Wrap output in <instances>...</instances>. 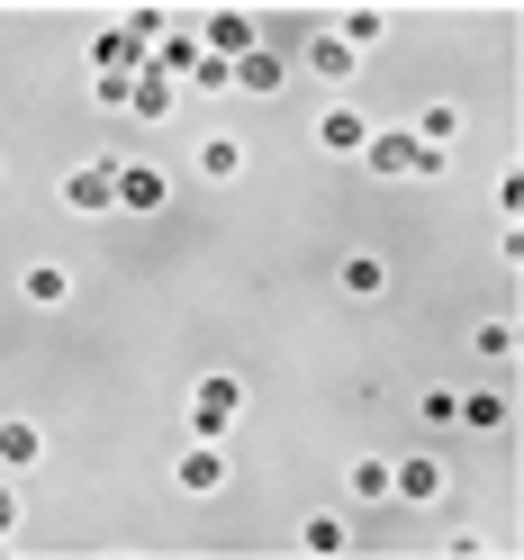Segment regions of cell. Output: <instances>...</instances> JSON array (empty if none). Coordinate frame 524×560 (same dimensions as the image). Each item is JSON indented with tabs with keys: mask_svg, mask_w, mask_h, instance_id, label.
<instances>
[{
	"mask_svg": "<svg viewBox=\"0 0 524 560\" xmlns=\"http://www.w3.org/2000/svg\"><path fill=\"white\" fill-rule=\"evenodd\" d=\"M235 416H244V380H226V371H218V380H199V389H190V434L218 443Z\"/></svg>",
	"mask_w": 524,
	"mask_h": 560,
	"instance_id": "6da1fadb",
	"label": "cell"
},
{
	"mask_svg": "<svg viewBox=\"0 0 524 560\" xmlns=\"http://www.w3.org/2000/svg\"><path fill=\"white\" fill-rule=\"evenodd\" d=\"M63 208H73V218H109V208H118V163L63 172Z\"/></svg>",
	"mask_w": 524,
	"mask_h": 560,
	"instance_id": "7a4b0ae2",
	"label": "cell"
},
{
	"mask_svg": "<svg viewBox=\"0 0 524 560\" xmlns=\"http://www.w3.org/2000/svg\"><path fill=\"white\" fill-rule=\"evenodd\" d=\"M172 488H182V498H218V488H226V452L208 434H190V452L172 462Z\"/></svg>",
	"mask_w": 524,
	"mask_h": 560,
	"instance_id": "3957f363",
	"label": "cell"
},
{
	"mask_svg": "<svg viewBox=\"0 0 524 560\" xmlns=\"http://www.w3.org/2000/svg\"><path fill=\"white\" fill-rule=\"evenodd\" d=\"M443 462H426V452H407V462H389V498L398 506H443Z\"/></svg>",
	"mask_w": 524,
	"mask_h": 560,
	"instance_id": "277c9868",
	"label": "cell"
},
{
	"mask_svg": "<svg viewBox=\"0 0 524 560\" xmlns=\"http://www.w3.org/2000/svg\"><path fill=\"white\" fill-rule=\"evenodd\" d=\"M254 46H263V37H254V10H218V19L199 27V55H218V63H244Z\"/></svg>",
	"mask_w": 524,
	"mask_h": 560,
	"instance_id": "5b68a950",
	"label": "cell"
},
{
	"mask_svg": "<svg viewBox=\"0 0 524 560\" xmlns=\"http://www.w3.org/2000/svg\"><path fill=\"white\" fill-rule=\"evenodd\" d=\"M362 163L380 172V182H407V172H416V136H407V127H371Z\"/></svg>",
	"mask_w": 524,
	"mask_h": 560,
	"instance_id": "8992f818",
	"label": "cell"
},
{
	"mask_svg": "<svg viewBox=\"0 0 524 560\" xmlns=\"http://www.w3.org/2000/svg\"><path fill=\"white\" fill-rule=\"evenodd\" d=\"M317 145H326L335 163H362V145H371V118H362V109H326V118H317Z\"/></svg>",
	"mask_w": 524,
	"mask_h": 560,
	"instance_id": "52a82bcc",
	"label": "cell"
},
{
	"mask_svg": "<svg viewBox=\"0 0 524 560\" xmlns=\"http://www.w3.org/2000/svg\"><path fill=\"white\" fill-rule=\"evenodd\" d=\"M172 199V182L154 163H118V208H136V218H154V208Z\"/></svg>",
	"mask_w": 524,
	"mask_h": 560,
	"instance_id": "ba28073f",
	"label": "cell"
},
{
	"mask_svg": "<svg viewBox=\"0 0 524 560\" xmlns=\"http://www.w3.org/2000/svg\"><path fill=\"white\" fill-rule=\"evenodd\" d=\"M91 63H100V82H136V73H145V46H136L127 27H109V37L91 46Z\"/></svg>",
	"mask_w": 524,
	"mask_h": 560,
	"instance_id": "9c48e42d",
	"label": "cell"
},
{
	"mask_svg": "<svg viewBox=\"0 0 524 560\" xmlns=\"http://www.w3.org/2000/svg\"><path fill=\"white\" fill-rule=\"evenodd\" d=\"M172 100H182V82H172V73H154V63H145V73H136V91H127V118H172Z\"/></svg>",
	"mask_w": 524,
	"mask_h": 560,
	"instance_id": "30bf717a",
	"label": "cell"
},
{
	"mask_svg": "<svg viewBox=\"0 0 524 560\" xmlns=\"http://www.w3.org/2000/svg\"><path fill=\"white\" fill-rule=\"evenodd\" d=\"M37 462H46V425L10 416V425H0V470H37Z\"/></svg>",
	"mask_w": 524,
	"mask_h": 560,
	"instance_id": "8fae6325",
	"label": "cell"
},
{
	"mask_svg": "<svg viewBox=\"0 0 524 560\" xmlns=\"http://www.w3.org/2000/svg\"><path fill=\"white\" fill-rule=\"evenodd\" d=\"M307 73H317V82H335V91H343V82H353V73H362V55H353V46H343V37H335V27H326V37H317V46H307Z\"/></svg>",
	"mask_w": 524,
	"mask_h": 560,
	"instance_id": "7c38bea8",
	"label": "cell"
},
{
	"mask_svg": "<svg viewBox=\"0 0 524 560\" xmlns=\"http://www.w3.org/2000/svg\"><path fill=\"white\" fill-rule=\"evenodd\" d=\"M281 82H290V63L271 55V46H254V55L235 63V91H254V100H271V91H281Z\"/></svg>",
	"mask_w": 524,
	"mask_h": 560,
	"instance_id": "4fadbf2b",
	"label": "cell"
},
{
	"mask_svg": "<svg viewBox=\"0 0 524 560\" xmlns=\"http://www.w3.org/2000/svg\"><path fill=\"white\" fill-rule=\"evenodd\" d=\"M299 551H307V560H343V551H353L343 515H307V524H299Z\"/></svg>",
	"mask_w": 524,
	"mask_h": 560,
	"instance_id": "5bb4252c",
	"label": "cell"
},
{
	"mask_svg": "<svg viewBox=\"0 0 524 560\" xmlns=\"http://www.w3.org/2000/svg\"><path fill=\"white\" fill-rule=\"evenodd\" d=\"M19 290L37 299V307H63V299H73V271H63V262H27V271H19Z\"/></svg>",
	"mask_w": 524,
	"mask_h": 560,
	"instance_id": "9a60e30c",
	"label": "cell"
},
{
	"mask_svg": "<svg viewBox=\"0 0 524 560\" xmlns=\"http://www.w3.org/2000/svg\"><path fill=\"white\" fill-rule=\"evenodd\" d=\"M407 136H416V145H452V136H462V109H452V100H426Z\"/></svg>",
	"mask_w": 524,
	"mask_h": 560,
	"instance_id": "2e32d148",
	"label": "cell"
},
{
	"mask_svg": "<svg viewBox=\"0 0 524 560\" xmlns=\"http://www.w3.org/2000/svg\"><path fill=\"white\" fill-rule=\"evenodd\" d=\"M335 37L353 46V55H371L380 37H389V10H343V19H335Z\"/></svg>",
	"mask_w": 524,
	"mask_h": 560,
	"instance_id": "e0dca14e",
	"label": "cell"
},
{
	"mask_svg": "<svg viewBox=\"0 0 524 560\" xmlns=\"http://www.w3.org/2000/svg\"><path fill=\"white\" fill-rule=\"evenodd\" d=\"M335 290H343V299H380V290H389V271H380L371 254H343V271H335Z\"/></svg>",
	"mask_w": 524,
	"mask_h": 560,
	"instance_id": "ac0fdd59",
	"label": "cell"
},
{
	"mask_svg": "<svg viewBox=\"0 0 524 560\" xmlns=\"http://www.w3.org/2000/svg\"><path fill=\"white\" fill-rule=\"evenodd\" d=\"M199 172H208V182H235V172H244V145H235L226 127H218V136H199Z\"/></svg>",
	"mask_w": 524,
	"mask_h": 560,
	"instance_id": "d6986e66",
	"label": "cell"
},
{
	"mask_svg": "<svg viewBox=\"0 0 524 560\" xmlns=\"http://www.w3.org/2000/svg\"><path fill=\"white\" fill-rule=\"evenodd\" d=\"M145 63H154V73H172V82H182L190 63H199V37H190V27H172V37H163V46L145 55Z\"/></svg>",
	"mask_w": 524,
	"mask_h": 560,
	"instance_id": "ffe728a7",
	"label": "cell"
},
{
	"mask_svg": "<svg viewBox=\"0 0 524 560\" xmlns=\"http://www.w3.org/2000/svg\"><path fill=\"white\" fill-rule=\"evenodd\" d=\"M462 425H470V434H498V425H506V398L470 389V398H462Z\"/></svg>",
	"mask_w": 524,
	"mask_h": 560,
	"instance_id": "44dd1931",
	"label": "cell"
},
{
	"mask_svg": "<svg viewBox=\"0 0 524 560\" xmlns=\"http://www.w3.org/2000/svg\"><path fill=\"white\" fill-rule=\"evenodd\" d=\"M182 82H190V91H208V100H218V91H235V63H218V55H199V63H190Z\"/></svg>",
	"mask_w": 524,
	"mask_h": 560,
	"instance_id": "7402d4cb",
	"label": "cell"
},
{
	"mask_svg": "<svg viewBox=\"0 0 524 560\" xmlns=\"http://www.w3.org/2000/svg\"><path fill=\"white\" fill-rule=\"evenodd\" d=\"M127 37H136V46H145V55H154V46L172 37V19H163V10H136V19H127Z\"/></svg>",
	"mask_w": 524,
	"mask_h": 560,
	"instance_id": "603a6c76",
	"label": "cell"
},
{
	"mask_svg": "<svg viewBox=\"0 0 524 560\" xmlns=\"http://www.w3.org/2000/svg\"><path fill=\"white\" fill-rule=\"evenodd\" d=\"M353 498H389V462H353Z\"/></svg>",
	"mask_w": 524,
	"mask_h": 560,
	"instance_id": "cb8c5ba5",
	"label": "cell"
},
{
	"mask_svg": "<svg viewBox=\"0 0 524 560\" xmlns=\"http://www.w3.org/2000/svg\"><path fill=\"white\" fill-rule=\"evenodd\" d=\"M426 425H462V398H452V389H426Z\"/></svg>",
	"mask_w": 524,
	"mask_h": 560,
	"instance_id": "d4e9b609",
	"label": "cell"
},
{
	"mask_svg": "<svg viewBox=\"0 0 524 560\" xmlns=\"http://www.w3.org/2000/svg\"><path fill=\"white\" fill-rule=\"evenodd\" d=\"M10 534H19V488L0 479V542H10Z\"/></svg>",
	"mask_w": 524,
	"mask_h": 560,
	"instance_id": "484cf974",
	"label": "cell"
}]
</instances>
